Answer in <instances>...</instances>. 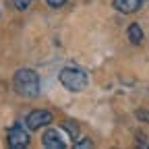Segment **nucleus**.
Segmentation results:
<instances>
[{"instance_id":"f257e3e1","label":"nucleus","mask_w":149,"mask_h":149,"mask_svg":"<svg viewBox=\"0 0 149 149\" xmlns=\"http://www.w3.org/2000/svg\"><path fill=\"white\" fill-rule=\"evenodd\" d=\"M15 91L23 97H35L40 93V79L31 68H21L15 72V79H13Z\"/></svg>"},{"instance_id":"f8f14e48","label":"nucleus","mask_w":149,"mask_h":149,"mask_svg":"<svg viewBox=\"0 0 149 149\" xmlns=\"http://www.w3.org/2000/svg\"><path fill=\"white\" fill-rule=\"evenodd\" d=\"M48 4H50V6H62L64 0H48Z\"/></svg>"},{"instance_id":"0eeeda50","label":"nucleus","mask_w":149,"mask_h":149,"mask_svg":"<svg viewBox=\"0 0 149 149\" xmlns=\"http://www.w3.org/2000/svg\"><path fill=\"white\" fill-rule=\"evenodd\" d=\"M128 40H130V44H135V46H139L143 42V31H141V27L137 23H133L128 27Z\"/></svg>"},{"instance_id":"423d86ee","label":"nucleus","mask_w":149,"mask_h":149,"mask_svg":"<svg viewBox=\"0 0 149 149\" xmlns=\"http://www.w3.org/2000/svg\"><path fill=\"white\" fill-rule=\"evenodd\" d=\"M114 8L118 13H137L141 8V0H114Z\"/></svg>"},{"instance_id":"9b49d317","label":"nucleus","mask_w":149,"mask_h":149,"mask_svg":"<svg viewBox=\"0 0 149 149\" xmlns=\"http://www.w3.org/2000/svg\"><path fill=\"white\" fill-rule=\"evenodd\" d=\"M74 147H77V149H79V147H91V141H87V139H85V141H77V145H74Z\"/></svg>"},{"instance_id":"9d476101","label":"nucleus","mask_w":149,"mask_h":149,"mask_svg":"<svg viewBox=\"0 0 149 149\" xmlns=\"http://www.w3.org/2000/svg\"><path fill=\"white\" fill-rule=\"evenodd\" d=\"M137 118L143 122H149V112L147 110H137Z\"/></svg>"},{"instance_id":"7ed1b4c3","label":"nucleus","mask_w":149,"mask_h":149,"mask_svg":"<svg viewBox=\"0 0 149 149\" xmlns=\"http://www.w3.org/2000/svg\"><path fill=\"white\" fill-rule=\"evenodd\" d=\"M50 122H52V114L48 110H33L25 118V124H27L29 130H37V128H42V126H46Z\"/></svg>"},{"instance_id":"20e7f679","label":"nucleus","mask_w":149,"mask_h":149,"mask_svg":"<svg viewBox=\"0 0 149 149\" xmlns=\"http://www.w3.org/2000/svg\"><path fill=\"white\" fill-rule=\"evenodd\" d=\"M6 141H8V147L13 149H23L29 145V133L23 126H13L6 135Z\"/></svg>"},{"instance_id":"f03ea898","label":"nucleus","mask_w":149,"mask_h":149,"mask_svg":"<svg viewBox=\"0 0 149 149\" xmlns=\"http://www.w3.org/2000/svg\"><path fill=\"white\" fill-rule=\"evenodd\" d=\"M60 83L70 91H81L87 85V74L79 68H64L60 72Z\"/></svg>"},{"instance_id":"6e6552de","label":"nucleus","mask_w":149,"mask_h":149,"mask_svg":"<svg viewBox=\"0 0 149 149\" xmlns=\"http://www.w3.org/2000/svg\"><path fill=\"white\" fill-rule=\"evenodd\" d=\"M62 128H64L66 133L70 135V139H74V141H79V126L74 124V122L66 120V122H62Z\"/></svg>"},{"instance_id":"39448f33","label":"nucleus","mask_w":149,"mask_h":149,"mask_svg":"<svg viewBox=\"0 0 149 149\" xmlns=\"http://www.w3.org/2000/svg\"><path fill=\"white\" fill-rule=\"evenodd\" d=\"M42 145L46 149H64V141L60 139L58 130H54V128L46 130V135L42 137Z\"/></svg>"},{"instance_id":"1a4fd4ad","label":"nucleus","mask_w":149,"mask_h":149,"mask_svg":"<svg viewBox=\"0 0 149 149\" xmlns=\"http://www.w3.org/2000/svg\"><path fill=\"white\" fill-rule=\"evenodd\" d=\"M13 4H15L17 10H25L29 6V0H13Z\"/></svg>"}]
</instances>
